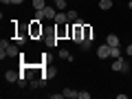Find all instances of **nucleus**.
I'll use <instances>...</instances> for the list:
<instances>
[{
    "label": "nucleus",
    "instance_id": "obj_23",
    "mask_svg": "<svg viewBox=\"0 0 132 99\" xmlns=\"http://www.w3.org/2000/svg\"><path fill=\"white\" fill-rule=\"evenodd\" d=\"M11 5H22V0H11Z\"/></svg>",
    "mask_w": 132,
    "mask_h": 99
},
{
    "label": "nucleus",
    "instance_id": "obj_9",
    "mask_svg": "<svg viewBox=\"0 0 132 99\" xmlns=\"http://www.w3.org/2000/svg\"><path fill=\"white\" fill-rule=\"evenodd\" d=\"M106 44H108V46H119V38L114 35V33H108V38H106Z\"/></svg>",
    "mask_w": 132,
    "mask_h": 99
},
{
    "label": "nucleus",
    "instance_id": "obj_13",
    "mask_svg": "<svg viewBox=\"0 0 132 99\" xmlns=\"http://www.w3.org/2000/svg\"><path fill=\"white\" fill-rule=\"evenodd\" d=\"M110 7H112V0H99V9H104V11H108Z\"/></svg>",
    "mask_w": 132,
    "mask_h": 99
},
{
    "label": "nucleus",
    "instance_id": "obj_18",
    "mask_svg": "<svg viewBox=\"0 0 132 99\" xmlns=\"http://www.w3.org/2000/svg\"><path fill=\"white\" fill-rule=\"evenodd\" d=\"M55 5H57V9H60V11H64L66 9V0H55Z\"/></svg>",
    "mask_w": 132,
    "mask_h": 99
},
{
    "label": "nucleus",
    "instance_id": "obj_10",
    "mask_svg": "<svg viewBox=\"0 0 132 99\" xmlns=\"http://www.w3.org/2000/svg\"><path fill=\"white\" fill-rule=\"evenodd\" d=\"M62 93H64V97H66V99H79V93H75L73 88H64Z\"/></svg>",
    "mask_w": 132,
    "mask_h": 99
},
{
    "label": "nucleus",
    "instance_id": "obj_25",
    "mask_svg": "<svg viewBox=\"0 0 132 99\" xmlns=\"http://www.w3.org/2000/svg\"><path fill=\"white\" fill-rule=\"evenodd\" d=\"M128 9H130V11H132V0H130V2H128Z\"/></svg>",
    "mask_w": 132,
    "mask_h": 99
},
{
    "label": "nucleus",
    "instance_id": "obj_12",
    "mask_svg": "<svg viewBox=\"0 0 132 99\" xmlns=\"http://www.w3.org/2000/svg\"><path fill=\"white\" fill-rule=\"evenodd\" d=\"M57 55H60L62 60H66V62H73V60H75V57H73V55H71V53H68V51H66V48H62V51L57 53Z\"/></svg>",
    "mask_w": 132,
    "mask_h": 99
},
{
    "label": "nucleus",
    "instance_id": "obj_19",
    "mask_svg": "<svg viewBox=\"0 0 132 99\" xmlns=\"http://www.w3.org/2000/svg\"><path fill=\"white\" fill-rule=\"evenodd\" d=\"M33 20H40V22H42V20H44V13H42V11H35V15H33Z\"/></svg>",
    "mask_w": 132,
    "mask_h": 99
},
{
    "label": "nucleus",
    "instance_id": "obj_2",
    "mask_svg": "<svg viewBox=\"0 0 132 99\" xmlns=\"http://www.w3.org/2000/svg\"><path fill=\"white\" fill-rule=\"evenodd\" d=\"M112 71L114 73H128V71H130V64H128L123 57H117V60L112 62Z\"/></svg>",
    "mask_w": 132,
    "mask_h": 99
},
{
    "label": "nucleus",
    "instance_id": "obj_17",
    "mask_svg": "<svg viewBox=\"0 0 132 99\" xmlns=\"http://www.w3.org/2000/svg\"><path fill=\"white\" fill-rule=\"evenodd\" d=\"M57 40H60L57 35H53V38H48V40H46V46H55V44H57Z\"/></svg>",
    "mask_w": 132,
    "mask_h": 99
},
{
    "label": "nucleus",
    "instance_id": "obj_20",
    "mask_svg": "<svg viewBox=\"0 0 132 99\" xmlns=\"http://www.w3.org/2000/svg\"><path fill=\"white\" fill-rule=\"evenodd\" d=\"M79 99H90V93H86V90H79Z\"/></svg>",
    "mask_w": 132,
    "mask_h": 99
},
{
    "label": "nucleus",
    "instance_id": "obj_22",
    "mask_svg": "<svg viewBox=\"0 0 132 99\" xmlns=\"http://www.w3.org/2000/svg\"><path fill=\"white\" fill-rule=\"evenodd\" d=\"M126 55H132V44H128V48H126Z\"/></svg>",
    "mask_w": 132,
    "mask_h": 99
},
{
    "label": "nucleus",
    "instance_id": "obj_15",
    "mask_svg": "<svg viewBox=\"0 0 132 99\" xmlns=\"http://www.w3.org/2000/svg\"><path fill=\"white\" fill-rule=\"evenodd\" d=\"M110 57H114V60L121 57V48H119V46H110Z\"/></svg>",
    "mask_w": 132,
    "mask_h": 99
},
{
    "label": "nucleus",
    "instance_id": "obj_24",
    "mask_svg": "<svg viewBox=\"0 0 132 99\" xmlns=\"http://www.w3.org/2000/svg\"><path fill=\"white\" fill-rule=\"evenodd\" d=\"M0 2H2V5H11V0H0Z\"/></svg>",
    "mask_w": 132,
    "mask_h": 99
},
{
    "label": "nucleus",
    "instance_id": "obj_5",
    "mask_svg": "<svg viewBox=\"0 0 132 99\" xmlns=\"http://www.w3.org/2000/svg\"><path fill=\"white\" fill-rule=\"evenodd\" d=\"M93 40H95V31H93V27L84 24V42H93Z\"/></svg>",
    "mask_w": 132,
    "mask_h": 99
},
{
    "label": "nucleus",
    "instance_id": "obj_11",
    "mask_svg": "<svg viewBox=\"0 0 132 99\" xmlns=\"http://www.w3.org/2000/svg\"><path fill=\"white\" fill-rule=\"evenodd\" d=\"M55 22H57V24H68V15L60 11V13H55Z\"/></svg>",
    "mask_w": 132,
    "mask_h": 99
},
{
    "label": "nucleus",
    "instance_id": "obj_7",
    "mask_svg": "<svg viewBox=\"0 0 132 99\" xmlns=\"http://www.w3.org/2000/svg\"><path fill=\"white\" fill-rule=\"evenodd\" d=\"M7 57H20V48L15 44H9L7 46Z\"/></svg>",
    "mask_w": 132,
    "mask_h": 99
},
{
    "label": "nucleus",
    "instance_id": "obj_6",
    "mask_svg": "<svg viewBox=\"0 0 132 99\" xmlns=\"http://www.w3.org/2000/svg\"><path fill=\"white\" fill-rule=\"evenodd\" d=\"M42 13H44V20H55V7H44L42 9Z\"/></svg>",
    "mask_w": 132,
    "mask_h": 99
},
{
    "label": "nucleus",
    "instance_id": "obj_14",
    "mask_svg": "<svg viewBox=\"0 0 132 99\" xmlns=\"http://www.w3.org/2000/svg\"><path fill=\"white\" fill-rule=\"evenodd\" d=\"M44 7H46V2H44V0H33V9H35V11H42Z\"/></svg>",
    "mask_w": 132,
    "mask_h": 99
},
{
    "label": "nucleus",
    "instance_id": "obj_8",
    "mask_svg": "<svg viewBox=\"0 0 132 99\" xmlns=\"http://www.w3.org/2000/svg\"><path fill=\"white\" fill-rule=\"evenodd\" d=\"M5 79L9 81V84H13V81L20 79V73H15V71H7V73H5Z\"/></svg>",
    "mask_w": 132,
    "mask_h": 99
},
{
    "label": "nucleus",
    "instance_id": "obj_4",
    "mask_svg": "<svg viewBox=\"0 0 132 99\" xmlns=\"http://www.w3.org/2000/svg\"><path fill=\"white\" fill-rule=\"evenodd\" d=\"M97 57H99V60H106V57H110V46H108V44H101V46L97 48Z\"/></svg>",
    "mask_w": 132,
    "mask_h": 99
},
{
    "label": "nucleus",
    "instance_id": "obj_3",
    "mask_svg": "<svg viewBox=\"0 0 132 99\" xmlns=\"http://www.w3.org/2000/svg\"><path fill=\"white\" fill-rule=\"evenodd\" d=\"M29 33H31L33 38H38V35H42V33H44V29H42V24H40V20H33V22H31Z\"/></svg>",
    "mask_w": 132,
    "mask_h": 99
},
{
    "label": "nucleus",
    "instance_id": "obj_16",
    "mask_svg": "<svg viewBox=\"0 0 132 99\" xmlns=\"http://www.w3.org/2000/svg\"><path fill=\"white\" fill-rule=\"evenodd\" d=\"M66 15H68V22H73V20H77V11H75V9L66 11Z\"/></svg>",
    "mask_w": 132,
    "mask_h": 99
},
{
    "label": "nucleus",
    "instance_id": "obj_1",
    "mask_svg": "<svg viewBox=\"0 0 132 99\" xmlns=\"http://www.w3.org/2000/svg\"><path fill=\"white\" fill-rule=\"evenodd\" d=\"M68 38H71L73 42H77V44L84 42V22H81V20H75V24L68 27Z\"/></svg>",
    "mask_w": 132,
    "mask_h": 99
},
{
    "label": "nucleus",
    "instance_id": "obj_26",
    "mask_svg": "<svg viewBox=\"0 0 132 99\" xmlns=\"http://www.w3.org/2000/svg\"><path fill=\"white\" fill-rule=\"evenodd\" d=\"M53 2H55V0H53Z\"/></svg>",
    "mask_w": 132,
    "mask_h": 99
},
{
    "label": "nucleus",
    "instance_id": "obj_21",
    "mask_svg": "<svg viewBox=\"0 0 132 99\" xmlns=\"http://www.w3.org/2000/svg\"><path fill=\"white\" fill-rule=\"evenodd\" d=\"M64 97V93H51V99H62Z\"/></svg>",
    "mask_w": 132,
    "mask_h": 99
}]
</instances>
